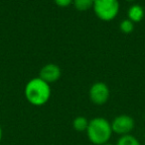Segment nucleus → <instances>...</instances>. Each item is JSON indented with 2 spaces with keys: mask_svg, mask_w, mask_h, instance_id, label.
Instances as JSON below:
<instances>
[{
  "mask_svg": "<svg viewBox=\"0 0 145 145\" xmlns=\"http://www.w3.org/2000/svg\"><path fill=\"white\" fill-rule=\"evenodd\" d=\"M2 137H3V130H2V127L0 125V141L2 140Z\"/></svg>",
  "mask_w": 145,
  "mask_h": 145,
  "instance_id": "obj_13",
  "label": "nucleus"
},
{
  "mask_svg": "<svg viewBox=\"0 0 145 145\" xmlns=\"http://www.w3.org/2000/svg\"><path fill=\"white\" fill-rule=\"evenodd\" d=\"M120 29H121L122 32L124 33H130L132 32L134 28V25H133V22L129 19H125L120 23Z\"/></svg>",
  "mask_w": 145,
  "mask_h": 145,
  "instance_id": "obj_11",
  "label": "nucleus"
},
{
  "mask_svg": "<svg viewBox=\"0 0 145 145\" xmlns=\"http://www.w3.org/2000/svg\"><path fill=\"white\" fill-rule=\"evenodd\" d=\"M103 145H113V144H111V143H109H109H107V144H103Z\"/></svg>",
  "mask_w": 145,
  "mask_h": 145,
  "instance_id": "obj_14",
  "label": "nucleus"
},
{
  "mask_svg": "<svg viewBox=\"0 0 145 145\" xmlns=\"http://www.w3.org/2000/svg\"><path fill=\"white\" fill-rule=\"evenodd\" d=\"M93 9L97 16L103 20H111L117 15L119 10L118 0H95Z\"/></svg>",
  "mask_w": 145,
  "mask_h": 145,
  "instance_id": "obj_3",
  "label": "nucleus"
},
{
  "mask_svg": "<svg viewBox=\"0 0 145 145\" xmlns=\"http://www.w3.org/2000/svg\"><path fill=\"white\" fill-rule=\"evenodd\" d=\"M115 145H141L140 141L132 134L119 136Z\"/></svg>",
  "mask_w": 145,
  "mask_h": 145,
  "instance_id": "obj_9",
  "label": "nucleus"
},
{
  "mask_svg": "<svg viewBox=\"0 0 145 145\" xmlns=\"http://www.w3.org/2000/svg\"><path fill=\"white\" fill-rule=\"evenodd\" d=\"M110 124L113 133L123 136L131 134V131L135 127V120L128 115H119L112 120Z\"/></svg>",
  "mask_w": 145,
  "mask_h": 145,
  "instance_id": "obj_4",
  "label": "nucleus"
},
{
  "mask_svg": "<svg viewBox=\"0 0 145 145\" xmlns=\"http://www.w3.org/2000/svg\"><path fill=\"white\" fill-rule=\"evenodd\" d=\"M51 86L47 82L36 77L27 82L24 89V95L28 103L35 107H41L48 103L51 98Z\"/></svg>",
  "mask_w": 145,
  "mask_h": 145,
  "instance_id": "obj_1",
  "label": "nucleus"
},
{
  "mask_svg": "<svg viewBox=\"0 0 145 145\" xmlns=\"http://www.w3.org/2000/svg\"><path fill=\"white\" fill-rule=\"evenodd\" d=\"M73 3L77 9L87 10L93 6V0H73Z\"/></svg>",
  "mask_w": 145,
  "mask_h": 145,
  "instance_id": "obj_10",
  "label": "nucleus"
},
{
  "mask_svg": "<svg viewBox=\"0 0 145 145\" xmlns=\"http://www.w3.org/2000/svg\"><path fill=\"white\" fill-rule=\"evenodd\" d=\"M61 74H62L61 68L58 65L54 63H48L41 68L39 77L48 84H52L60 79Z\"/></svg>",
  "mask_w": 145,
  "mask_h": 145,
  "instance_id": "obj_6",
  "label": "nucleus"
},
{
  "mask_svg": "<svg viewBox=\"0 0 145 145\" xmlns=\"http://www.w3.org/2000/svg\"><path fill=\"white\" fill-rule=\"evenodd\" d=\"M128 17L132 22H139L144 17V10L140 5H132L128 9Z\"/></svg>",
  "mask_w": 145,
  "mask_h": 145,
  "instance_id": "obj_7",
  "label": "nucleus"
},
{
  "mask_svg": "<svg viewBox=\"0 0 145 145\" xmlns=\"http://www.w3.org/2000/svg\"><path fill=\"white\" fill-rule=\"evenodd\" d=\"M73 0H55L57 4L59 6H62V7H65V6H68L72 3Z\"/></svg>",
  "mask_w": 145,
  "mask_h": 145,
  "instance_id": "obj_12",
  "label": "nucleus"
},
{
  "mask_svg": "<svg viewBox=\"0 0 145 145\" xmlns=\"http://www.w3.org/2000/svg\"><path fill=\"white\" fill-rule=\"evenodd\" d=\"M85 133L91 143L93 145H103L109 143L113 132L109 120L103 116H97L89 120Z\"/></svg>",
  "mask_w": 145,
  "mask_h": 145,
  "instance_id": "obj_2",
  "label": "nucleus"
},
{
  "mask_svg": "<svg viewBox=\"0 0 145 145\" xmlns=\"http://www.w3.org/2000/svg\"><path fill=\"white\" fill-rule=\"evenodd\" d=\"M89 120L85 116H79L73 120V127L77 132H85L89 126Z\"/></svg>",
  "mask_w": 145,
  "mask_h": 145,
  "instance_id": "obj_8",
  "label": "nucleus"
},
{
  "mask_svg": "<svg viewBox=\"0 0 145 145\" xmlns=\"http://www.w3.org/2000/svg\"><path fill=\"white\" fill-rule=\"evenodd\" d=\"M89 96L93 104L97 106H103L109 99V88L103 82H95L89 88Z\"/></svg>",
  "mask_w": 145,
  "mask_h": 145,
  "instance_id": "obj_5",
  "label": "nucleus"
}]
</instances>
